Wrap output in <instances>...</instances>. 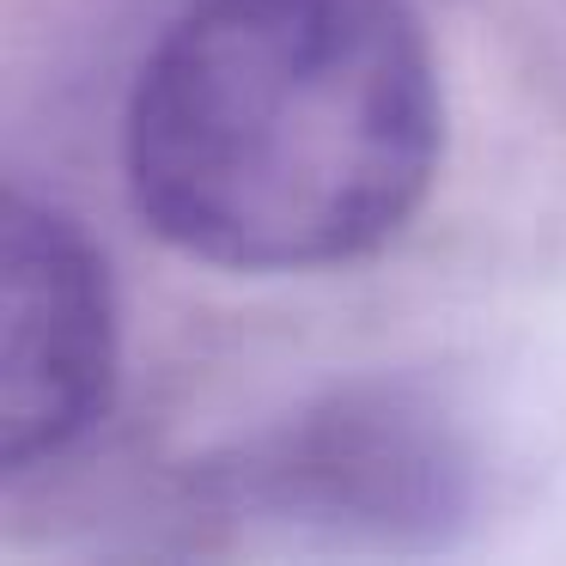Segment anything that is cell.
<instances>
[{
  "instance_id": "obj_1",
  "label": "cell",
  "mask_w": 566,
  "mask_h": 566,
  "mask_svg": "<svg viewBox=\"0 0 566 566\" xmlns=\"http://www.w3.org/2000/svg\"><path fill=\"white\" fill-rule=\"evenodd\" d=\"M439 147V67L402 0H196L140 62L123 123L135 213L232 274L384 250Z\"/></svg>"
},
{
  "instance_id": "obj_2",
  "label": "cell",
  "mask_w": 566,
  "mask_h": 566,
  "mask_svg": "<svg viewBox=\"0 0 566 566\" xmlns=\"http://www.w3.org/2000/svg\"><path fill=\"white\" fill-rule=\"evenodd\" d=\"M226 517L347 554L451 548L488 500L469 415L420 378H359L286 415L208 475Z\"/></svg>"
},
{
  "instance_id": "obj_3",
  "label": "cell",
  "mask_w": 566,
  "mask_h": 566,
  "mask_svg": "<svg viewBox=\"0 0 566 566\" xmlns=\"http://www.w3.org/2000/svg\"><path fill=\"white\" fill-rule=\"evenodd\" d=\"M116 298L80 220L13 189L0 213V475L67 457L111 408Z\"/></svg>"
}]
</instances>
